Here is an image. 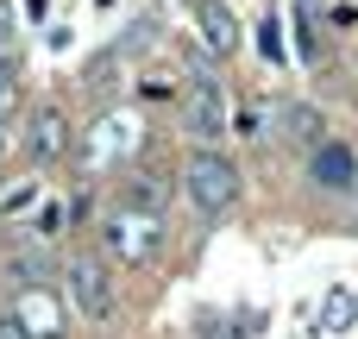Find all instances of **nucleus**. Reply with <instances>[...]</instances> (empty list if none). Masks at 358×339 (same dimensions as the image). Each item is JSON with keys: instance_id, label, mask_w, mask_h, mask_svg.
Wrapping results in <instances>:
<instances>
[{"instance_id": "nucleus-4", "label": "nucleus", "mask_w": 358, "mask_h": 339, "mask_svg": "<svg viewBox=\"0 0 358 339\" xmlns=\"http://www.w3.org/2000/svg\"><path fill=\"white\" fill-rule=\"evenodd\" d=\"M182 132L189 138H201L208 151L233 132V107H227V88L208 75V69H195V82H189V94H182Z\"/></svg>"}, {"instance_id": "nucleus-5", "label": "nucleus", "mask_w": 358, "mask_h": 339, "mask_svg": "<svg viewBox=\"0 0 358 339\" xmlns=\"http://www.w3.org/2000/svg\"><path fill=\"white\" fill-rule=\"evenodd\" d=\"M101 245H107L120 264H151V258H157V245H164V226H157V214L113 208V214L101 220Z\"/></svg>"}, {"instance_id": "nucleus-6", "label": "nucleus", "mask_w": 358, "mask_h": 339, "mask_svg": "<svg viewBox=\"0 0 358 339\" xmlns=\"http://www.w3.org/2000/svg\"><path fill=\"white\" fill-rule=\"evenodd\" d=\"M6 315L19 321V333H25V339H63V333H69V315H63V296H57L50 283H44V289H19Z\"/></svg>"}, {"instance_id": "nucleus-14", "label": "nucleus", "mask_w": 358, "mask_h": 339, "mask_svg": "<svg viewBox=\"0 0 358 339\" xmlns=\"http://www.w3.org/2000/svg\"><path fill=\"white\" fill-rule=\"evenodd\" d=\"M120 57H126V44L101 50V57L88 63V75H82V88H88V94H107V88H113V69H120Z\"/></svg>"}, {"instance_id": "nucleus-7", "label": "nucleus", "mask_w": 358, "mask_h": 339, "mask_svg": "<svg viewBox=\"0 0 358 339\" xmlns=\"http://www.w3.org/2000/svg\"><path fill=\"white\" fill-rule=\"evenodd\" d=\"M308 182L327 195H358V151L346 138H327L321 151H308Z\"/></svg>"}, {"instance_id": "nucleus-1", "label": "nucleus", "mask_w": 358, "mask_h": 339, "mask_svg": "<svg viewBox=\"0 0 358 339\" xmlns=\"http://www.w3.org/2000/svg\"><path fill=\"white\" fill-rule=\"evenodd\" d=\"M145 151V120L132 107H107L82 138H76V164L82 176H113V170H132V157Z\"/></svg>"}, {"instance_id": "nucleus-11", "label": "nucleus", "mask_w": 358, "mask_h": 339, "mask_svg": "<svg viewBox=\"0 0 358 339\" xmlns=\"http://www.w3.org/2000/svg\"><path fill=\"white\" fill-rule=\"evenodd\" d=\"M352 321H358V296H352V289H327L321 308H315V333L340 339V333H352Z\"/></svg>"}, {"instance_id": "nucleus-18", "label": "nucleus", "mask_w": 358, "mask_h": 339, "mask_svg": "<svg viewBox=\"0 0 358 339\" xmlns=\"http://www.w3.org/2000/svg\"><path fill=\"white\" fill-rule=\"evenodd\" d=\"M13 44H19V38H13V6L0 0V50H13Z\"/></svg>"}, {"instance_id": "nucleus-9", "label": "nucleus", "mask_w": 358, "mask_h": 339, "mask_svg": "<svg viewBox=\"0 0 358 339\" xmlns=\"http://www.w3.org/2000/svg\"><path fill=\"white\" fill-rule=\"evenodd\" d=\"M69 151V113L63 107H38L31 113V132H25V157L31 164H57Z\"/></svg>"}, {"instance_id": "nucleus-8", "label": "nucleus", "mask_w": 358, "mask_h": 339, "mask_svg": "<svg viewBox=\"0 0 358 339\" xmlns=\"http://www.w3.org/2000/svg\"><path fill=\"white\" fill-rule=\"evenodd\" d=\"M277 138H283L289 151H321V145H327V113H321L315 101H289V107L277 113Z\"/></svg>"}, {"instance_id": "nucleus-12", "label": "nucleus", "mask_w": 358, "mask_h": 339, "mask_svg": "<svg viewBox=\"0 0 358 339\" xmlns=\"http://www.w3.org/2000/svg\"><path fill=\"white\" fill-rule=\"evenodd\" d=\"M195 19H201V38H208V50H220V57H233V50H239V25H233L227 0H201V6H195Z\"/></svg>"}, {"instance_id": "nucleus-15", "label": "nucleus", "mask_w": 358, "mask_h": 339, "mask_svg": "<svg viewBox=\"0 0 358 339\" xmlns=\"http://www.w3.org/2000/svg\"><path fill=\"white\" fill-rule=\"evenodd\" d=\"M31 201H38V182H19V189H13V195H6V201H0V214H6V220H13V214H25V208H31Z\"/></svg>"}, {"instance_id": "nucleus-2", "label": "nucleus", "mask_w": 358, "mask_h": 339, "mask_svg": "<svg viewBox=\"0 0 358 339\" xmlns=\"http://www.w3.org/2000/svg\"><path fill=\"white\" fill-rule=\"evenodd\" d=\"M182 195H189V201H195V214H208V220H214V214H227V208L239 201V170H233V157L201 145V151L182 164Z\"/></svg>"}, {"instance_id": "nucleus-17", "label": "nucleus", "mask_w": 358, "mask_h": 339, "mask_svg": "<svg viewBox=\"0 0 358 339\" xmlns=\"http://www.w3.org/2000/svg\"><path fill=\"white\" fill-rule=\"evenodd\" d=\"M264 57H271V63L283 57V38H277V19H264Z\"/></svg>"}, {"instance_id": "nucleus-19", "label": "nucleus", "mask_w": 358, "mask_h": 339, "mask_svg": "<svg viewBox=\"0 0 358 339\" xmlns=\"http://www.w3.org/2000/svg\"><path fill=\"white\" fill-rule=\"evenodd\" d=\"M0 339H25V333H19V321H13V315H0Z\"/></svg>"}, {"instance_id": "nucleus-13", "label": "nucleus", "mask_w": 358, "mask_h": 339, "mask_svg": "<svg viewBox=\"0 0 358 339\" xmlns=\"http://www.w3.org/2000/svg\"><path fill=\"white\" fill-rule=\"evenodd\" d=\"M6 277H13L19 289H44V277H50V252H44V245H13V252H6Z\"/></svg>"}, {"instance_id": "nucleus-16", "label": "nucleus", "mask_w": 358, "mask_h": 339, "mask_svg": "<svg viewBox=\"0 0 358 339\" xmlns=\"http://www.w3.org/2000/svg\"><path fill=\"white\" fill-rule=\"evenodd\" d=\"M19 113V82H0V126Z\"/></svg>"}, {"instance_id": "nucleus-10", "label": "nucleus", "mask_w": 358, "mask_h": 339, "mask_svg": "<svg viewBox=\"0 0 358 339\" xmlns=\"http://www.w3.org/2000/svg\"><path fill=\"white\" fill-rule=\"evenodd\" d=\"M170 201V182L157 176V170H126V182H120V208H138V214H157Z\"/></svg>"}, {"instance_id": "nucleus-3", "label": "nucleus", "mask_w": 358, "mask_h": 339, "mask_svg": "<svg viewBox=\"0 0 358 339\" xmlns=\"http://www.w3.org/2000/svg\"><path fill=\"white\" fill-rule=\"evenodd\" d=\"M63 302L82 315V321H113L120 315V289H113V271L88 252H76L63 264Z\"/></svg>"}, {"instance_id": "nucleus-20", "label": "nucleus", "mask_w": 358, "mask_h": 339, "mask_svg": "<svg viewBox=\"0 0 358 339\" xmlns=\"http://www.w3.org/2000/svg\"><path fill=\"white\" fill-rule=\"evenodd\" d=\"M346 226H352V233H358V201H352V214H346Z\"/></svg>"}]
</instances>
